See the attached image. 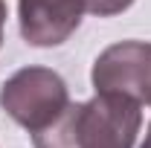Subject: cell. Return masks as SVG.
Instances as JSON below:
<instances>
[{"label":"cell","instance_id":"obj_1","mask_svg":"<svg viewBox=\"0 0 151 148\" xmlns=\"http://www.w3.org/2000/svg\"><path fill=\"white\" fill-rule=\"evenodd\" d=\"M139 128V102L96 93L87 102H70L55 122L32 134V142L35 148H134Z\"/></svg>","mask_w":151,"mask_h":148},{"label":"cell","instance_id":"obj_2","mask_svg":"<svg viewBox=\"0 0 151 148\" xmlns=\"http://www.w3.org/2000/svg\"><path fill=\"white\" fill-rule=\"evenodd\" d=\"M70 105L67 81L50 67H23L0 87V108L29 134L44 131Z\"/></svg>","mask_w":151,"mask_h":148},{"label":"cell","instance_id":"obj_3","mask_svg":"<svg viewBox=\"0 0 151 148\" xmlns=\"http://www.w3.org/2000/svg\"><path fill=\"white\" fill-rule=\"evenodd\" d=\"M134 0H18L20 35L29 47H58L78 29L84 15L113 18Z\"/></svg>","mask_w":151,"mask_h":148},{"label":"cell","instance_id":"obj_4","mask_svg":"<svg viewBox=\"0 0 151 148\" xmlns=\"http://www.w3.org/2000/svg\"><path fill=\"white\" fill-rule=\"evenodd\" d=\"M96 93H119L151 105V41H119L96 58L90 73Z\"/></svg>","mask_w":151,"mask_h":148},{"label":"cell","instance_id":"obj_5","mask_svg":"<svg viewBox=\"0 0 151 148\" xmlns=\"http://www.w3.org/2000/svg\"><path fill=\"white\" fill-rule=\"evenodd\" d=\"M3 26H6V0H0V44H3Z\"/></svg>","mask_w":151,"mask_h":148},{"label":"cell","instance_id":"obj_6","mask_svg":"<svg viewBox=\"0 0 151 148\" xmlns=\"http://www.w3.org/2000/svg\"><path fill=\"white\" fill-rule=\"evenodd\" d=\"M139 148H151V122H148V128H145V139H142Z\"/></svg>","mask_w":151,"mask_h":148}]
</instances>
